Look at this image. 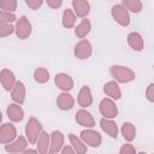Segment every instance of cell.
Returning a JSON list of instances; mask_svg holds the SVG:
<instances>
[{"instance_id":"cell-24","label":"cell","mask_w":154,"mask_h":154,"mask_svg":"<svg viewBox=\"0 0 154 154\" xmlns=\"http://www.w3.org/2000/svg\"><path fill=\"white\" fill-rule=\"evenodd\" d=\"M69 138H70V142H71V144H72V147L75 149V153H77V154H85L87 147H85V144H83V142L76 135L70 134Z\"/></svg>"},{"instance_id":"cell-9","label":"cell","mask_w":154,"mask_h":154,"mask_svg":"<svg viewBox=\"0 0 154 154\" xmlns=\"http://www.w3.org/2000/svg\"><path fill=\"white\" fill-rule=\"evenodd\" d=\"M76 122L79 125L85 126V128H93L95 125V120H94L93 116L89 112H87L85 109H79L76 113Z\"/></svg>"},{"instance_id":"cell-14","label":"cell","mask_w":154,"mask_h":154,"mask_svg":"<svg viewBox=\"0 0 154 154\" xmlns=\"http://www.w3.org/2000/svg\"><path fill=\"white\" fill-rule=\"evenodd\" d=\"M11 97H12L13 101H16L18 103H23L24 97H25V87H24V84L20 81H17L14 83Z\"/></svg>"},{"instance_id":"cell-15","label":"cell","mask_w":154,"mask_h":154,"mask_svg":"<svg viewBox=\"0 0 154 154\" xmlns=\"http://www.w3.org/2000/svg\"><path fill=\"white\" fill-rule=\"evenodd\" d=\"M72 6H73V10L78 17H85L90 10V5L85 0H73Z\"/></svg>"},{"instance_id":"cell-33","label":"cell","mask_w":154,"mask_h":154,"mask_svg":"<svg viewBox=\"0 0 154 154\" xmlns=\"http://www.w3.org/2000/svg\"><path fill=\"white\" fill-rule=\"evenodd\" d=\"M25 2H26V5H28L30 8H32V10H37V8L42 5V1H41V0H26Z\"/></svg>"},{"instance_id":"cell-3","label":"cell","mask_w":154,"mask_h":154,"mask_svg":"<svg viewBox=\"0 0 154 154\" xmlns=\"http://www.w3.org/2000/svg\"><path fill=\"white\" fill-rule=\"evenodd\" d=\"M14 30H16V34H17V36L19 38L24 40L26 37H29V35L31 34V24H30L29 19L25 16H22L17 20Z\"/></svg>"},{"instance_id":"cell-13","label":"cell","mask_w":154,"mask_h":154,"mask_svg":"<svg viewBox=\"0 0 154 154\" xmlns=\"http://www.w3.org/2000/svg\"><path fill=\"white\" fill-rule=\"evenodd\" d=\"M57 105L60 109H64V111H67V109H71L75 105V101L72 99V96L67 93H61L60 95H58V99H57Z\"/></svg>"},{"instance_id":"cell-10","label":"cell","mask_w":154,"mask_h":154,"mask_svg":"<svg viewBox=\"0 0 154 154\" xmlns=\"http://www.w3.org/2000/svg\"><path fill=\"white\" fill-rule=\"evenodd\" d=\"M64 144V136L60 131H53L51 135V148H49V153L51 154H55L58 153L61 147Z\"/></svg>"},{"instance_id":"cell-16","label":"cell","mask_w":154,"mask_h":154,"mask_svg":"<svg viewBox=\"0 0 154 154\" xmlns=\"http://www.w3.org/2000/svg\"><path fill=\"white\" fill-rule=\"evenodd\" d=\"M100 125H101L102 130L105 132H107L111 137L117 138V136H118V128H117V124L113 120H109L107 118H103V119L100 120Z\"/></svg>"},{"instance_id":"cell-22","label":"cell","mask_w":154,"mask_h":154,"mask_svg":"<svg viewBox=\"0 0 154 154\" xmlns=\"http://www.w3.org/2000/svg\"><path fill=\"white\" fill-rule=\"evenodd\" d=\"M37 150L38 154H47L48 144H49V135L45 131H42L37 138Z\"/></svg>"},{"instance_id":"cell-7","label":"cell","mask_w":154,"mask_h":154,"mask_svg":"<svg viewBox=\"0 0 154 154\" xmlns=\"http://www.w3.org/2000/svg\"><path fill=\"white\" fill-rule=\"evenodd\" d=\"M16 137V128L11 123H6L0 126V142L1 143H11V141Z\"/></svg>"},{"instance_id":"cell-27","label":"cell","mask_w":154,"mask_h":154,"mask_svg":"<svg viewBox=\"0 0 154 154\" xmlns=\"http://www.w3.org/2000/svg\"><path fill=\"white\" fill-rule=\"evenodd\" d=\"M122 5L126 10H130L134 13H137L142 10V2L140 0H123Z\"/></svg>"},{"instance_id":"cell-19","label":"cell","mask_w":154,"mask_h":154,"mask_svg":"<svg viewBox=\"0 0 154 154\" xmlns=\"http://www.w3.org/2000/svg\"><path fill=\"white\" fill-rule=\"evenodd\" d=\"M25 148H26V141L23 136H19L13 143L6 144L5 150L8 153H19V152H23Z\"/></svg>"},{"instance_id":"cell-2","label":"cell","mask_w":154,"mask_h":154,"mask_svg":"<svg viewBox=\"0 0 154 154\" xmlns=\"http://www.w3.org/2000/svg\"><path fill=\"white\" fill-rule=\"evenodd\" d=\"M41 132H42V125H41V123L36 118L31 117L28 120L26 125H25V134H26V137H28L29 142L30 143H36Z\"/></svg>"},{"instance_id":"cell-6","label":"cell","mask_w":154,"mask_h":154,"mask_svg":"<svg viewBox=\"0 0 154 154\" xmlns=\"http://www.w3.org/2000/svg\"><path fill=\"white\" fill-rule=\"evenodd\" d=\"M81 138L90 147H99L101 144V135L94 130H84L81 132Z\"/></svg>"},{"instance_id":"cell-31","label":"cell","mask_w":154,"mask_h":154,"mask_svg":"<svg viewBox=\"0 0 154 154\" xmlns=\"http://www.w3.org/2000/svg\"><path fill=\"white\" fill-rule=\"evenodd\" d=\"M14 19H16V16L13 13H10V12L0 10V23H11Z\"/></svg>"},{"instance_id":"cell-11","label":"cell","mask_w":154,"mask_h":154,"mask_svg":"<svg viewBox=\"0 0 154 154\" xmlns=\"http://www.w3.org/2000/svg\"><path fill=\"white\" fill-rule=\"evenodd\" d=\"M55 84L58 85V88L65 91H69L73 88V81L66 73H58L55 76Z\"/></svg>"},{"instance_id":"cell-25","label":"cell","mask_w":154,"mask_h":154,"mask_svg":"<svg viewBox=\"0 0 154 154\" xmlns=\"http://www.w3.org/2000/svg\"><path fill=\"white\" fill-rule=\"evenodd\" d=\"M122 134L126 141H132L136 136V129L131 123H124L122 126Z\"/></svg>"},{"instance_id":"cell-4","label":"cell","mask_w":154,"mask_h":154,"mask_svg":"<svg viewBox=\"0 0 154 154\" xmlns=\"http://www.w3.org/2000/svg\"><path fill=\"white\" fill-rule=\"evenodd\" d=\"M112 16L123 26H128L129 23H130L129 12H128V10L123 5H114L112 7Z\"/></svg>"},{"instance_id":"cell-39","label":"cell","mask_w":154,"mask_h":154,"mask_svg":"<svg viewBox=\"0 0 154 154\" xmlns=\"http://www.w3.org/2000/svg\"><path fill=\"white\" fill-rule=\"evenodd\" d=\"M138 154H146V153H144V152H141V153H138Z\"/></svg>"},{"instance_id":"cell-29","label":"cell","mask_w":154,"mask_h":154,"mask_svg":"<svg viewBox=\"0 0 154 154\" xmlns=\"http://www.w3.org/2000/svg\"><path fill=\"white\" fill-rule=\"evenodd\" d=\"M0 7L5 10L6 12L14 11L17 7V1L16 0H0Z\"/></svg>"},{"instance_id":"cell-20","label":"cell","mask_w":154,"mask_h":154,"mask_svg":"<svg viewBox=\"0 0 154 154\" xmlns=\"http://www.w3.org/2000/svg\"><path fill=\"white\" fill-rule=\"evenodd\" d=\"M103 91L106 93V95H108V96H111L112 99H116V100H119L120 96H122L119 85L116 82H113V81H111V82H108V83L105 84Z\"/></svg>"},{"instance_id":"cell-28","label":"cell","mask_w":154,"mask_h":154,"mask_svg":"<svg viewBox=\"0 0 154 154\" xmlns=\"http://www.w3.org/2000/svg\"><path fill=\"white\" fill-rule=\"evenodd\" d=\"M34 78H35V81L38 82V83H46V82L49 79V73H48V71H47L46 69L38 67V69H36L35 72H34Z\"/></svg>"},{"instance_id":"cell-37","label":"cell","mask_w":154,"mask_h":154,"mask_svg":"<svg viewBox=\"0 0 154 154\" xmlns=\"http://www.w3.org/2000/svg\"><path fill=\"white\" fill-rule=\"evenodd\" d=\"M23 154H38V153L36 150H34V149H26V150L23 152Z\"/></svg>"},{"instance_id":"cell-38","label":"cell","mask_w":154,"mask_h":154,"mask_svg":"<svg viewBox=\"0 0 154 154\" xmlns=\"http://www.w3.org/2000/svg\"><path fill=\"white\" fill-rule=\"evenodd\" d=\"M1 119H2V114H1V112H0V122H1Z\"/></svg>"},{"instance_id":"cell-34","label":"cell","mask_w":154,"mask_h":154,"mask_svg":"<svg viewBox=\"0 0 154 154\" xmlns=\"http://www.w3.org/2000/svg\"><path fill=\"white\" fill-rule=\"evenodd\" d=\"M147 97L149 101H154V84L150 83L147 89Z\"/></svg>"},{"instance_id":"cell-36","label":"cell","mask_w":154,"mask_h":154,"mask_svg":"<svg viewBox=\"0 0 154 154\" xmlns=\"http://www.w3.org/2000/svg\"><path fill=\"white\" fill-rule=\"evenodd\" d=\"M61 154H76V153H75V150L72 149V147H70V146H65V147L63 148Z\"/></svg>"},{"instance_id":"cell-21","label":"cell","mask_w":154,"mask_h":154,"mask_svg":"<svg viewBox=\"0 0 154 154\" xmlns=\"http://www.w3.org/2000/svg\"><path fill=\"white\" fill-rule=\"evenodd\" d=\"M128 43L129 46L135 51H142L143 48V38L138 32H131L128 36Z\"/></svg>"},{"instance_id":"cell-12","label":"cell","mask_w":154,"mask_h":154,"mask_svg":"<svg viewBox=\"0 0 154 154\" xmlns=\"http://www.w3.org/2000/svg\"><path fill=\"white\" fill-rule=\"evenodd\" d=\"M0 82H1L2 87L6 90H11L14 87V83H16L13 72L10 71V70H7V69H4L0 72Z\"/></svg>"},{"instance_id":"cell-18","label":"cell","mask_w":154,"mask_h":154,"mask_svg":"<svg viewBox=\"0 0 154 154\" xmlns=\"http://www.w3.org/2000/svg\"><path fill=\"white\" fill-rule=\"evenodd\" d=\"M7 116L12 122H20L24 117V112L19 105L11 103L7 107Z\"/></svg>"},{"instance_id":"cell-1","label":"cell","mask_w":154,"mask_h":154,"mask_svg":"<svg viewBox=\"0 0 154 154\" xmlns=\"http://www.w3.org/2000/svg\"><path fill=\"white\" fill-rule=\"evenodd\" d=\"M109 71H111L112 77H114L120 83H128V82H131L132 79H135V72L125 66L114 65L111 67Z\"/></svg>"},{"instance_id":"cell-26","label":"cell","mask_w":154,"mask_h":154,"mask_svg":"<svg viewBox=\"0 0 154 154\" xmlns=\"http://www.w3.org/2000/svg\"><path fill=\"white\" fill-rule=\"evenodd\" d=\"M75 22H76V16L73 14L72 10L66 8L64 11V14H63V25L69 29V28H72L75 25Z\"/></svg>"},{"instance_id":"cell-8","label":"cell","mask_w":154,"mask_h":154,"mask_svg":"<svg viewBox=\"0 0 154 154\" xmlns=\"http://www.w3.org/2000/svg\"><path fill=\"white\" fill-rule=\"evenodd\" d=\"M91 54V45L88 40L79 41L75 47V55L78 59H87Z\"/></svg>"},{"instance_id":"cell-23","label":"cell","mask_w":154,"mask_h":154,"mask_svg":"<svg viewBox=\"0 0 154 154\" xmlns=\"http://www.w3.org/2000/svg\"><path fill=\"white\" fill-rule=\"evenodd\" d=\"M90 29H91V25H90L89 19H87V18L85 19H82V22L76 28V35H77V37H79V38L85 37L89 34Z\"/></svg>"},{"instance_id":"cell-5","label":"cell","mask_w":154,"mask_h":154,"mask_svg":"<svg viewBox=\"0 0 154 154\" xmlns=\"http://www.w3.org/2000/svg\"><path fill=\"white\" fill-rule=\"evenodd\" d=\"M100 112L106 118H114L118 114V108L111 99H103L100 102Z\"/></svg>"},{"instance_id":"cell-17","label":"cell","mask_w":154,"mask_h":154,"mask_svg":"<svg viewBox=\"0 0 154 154\" xmlns=\"http://www.w3.org/2000/svg\"><path fill=\"white\" fill-rule=\"evenodd\" d=\"M91 102H93V97H91V93H90L89 87H87V85L82 87V89L79 90V94H78V103H79V106L88 107V106L91 105Z\"/></svg>"},{"instance_id":"cell-32","label":"cell","mask_w":154,"mask_h":154,"mask_svg":"<svg viewBox=\"0 0 154 154\" xmlns=\"http://www.w3.org/2000/svg\"><path fill=\"white\" fill-rule=\"evenodd\" d=\"M120 154H136V150H135V148H134L132 144L126 143V144L122 146V148H120Z\"/></svg>"},{"instance_id":"cell-30","label":"cell","mask_w":154,"mask_h":154,"mask_svg":"<svg viewBox=\"0 0 154 154\" xmlns=\"http://www.w3.org/2000/svg\"><path fill=\"white\" fill-rule=\"evenodd\" d=\"M14 28L10 23H0V37L8 36L13 32Z\"/></svg>"},{"instance_id":"cell-35","label":"cell","mask_w":154,"mask_h":154,"mask_svg":"<svg viewBox=\"0 0 154 154\" xmlns=\"http://www.w3.org/2000/svg\"><path fill=\"white\" fill-rule=\"evenodd\" d=\"M61 4H63V1H61V0H48V1H47V5H48V6H51V7H53V8L59 7Z\"/></svg>"}]
</instances>
